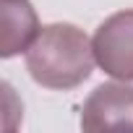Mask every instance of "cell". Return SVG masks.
Wrapping results in <instances>:
<instances>
[{
	"label": "cell",
	"mask_w": 133,
	"mask_h": 133,
	"mask_svg": "<svg viewBox=\"0 0 133 133\" xmlns=\"http://www.w3.org/2000/svg\"><path fill=\"white\" fill-rule=\"evenodd\" d=\"M94 44L73 24H47L26 50V71L44 86L68 91L81 86L94 71Z\"/></svg>",
	"instance_id": "6da1fadb"
},
{
	"label": "cell",
	"mask_w": 133,
	"mask_h": 133,
	"mask_svg": "<svg viewBox=\"0 0 133 133\" xmlns=\"http://www.w3.org/2000/svg\"><path fill=\"white\" fill-rule=\"evenodd\" d=\"M84 130H133V86L99 84L81 107Z\"/></svg>",
	"instance_id": "3957f363"
},
{
	"label": "cell",
	"mask_w": 133,
	"mask_h": 133,
	"mask_svg": "<svg viewBox=\"0 0 133 133\" xmlns=\"http://www.w3.org/2000/svg\"><path fill=\"white\" fill-rule=\"evenodd\" d=\"M0 24H3V37H0L3 57L26 52L39 34V21L29 0H0Z\"/></svg>",
	"instance_id": "277c9868"
},
{
	"label": "cell",
	"mask_w": 133,
	"mask_h": 133,
	"mask_svg": "<svg viewBox=\"0 0 133 133\" xmlns=\"http://www.w3.org/2000/svg\"><path fill=\"white\" fill-rule=\"evenodd\" d=\"M97 65L117 81H133V11L104 18L91 39Z\"/></svg>",
	"instance_id": "7a4b0ae2"
}]
</instances>
